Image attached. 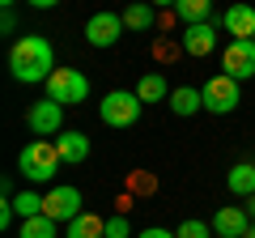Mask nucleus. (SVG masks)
<instances>
[{
    "mask_svg": "<svg viewBox=\"0 0 255 238\" xmlns=\"http://www.w3.org/2000/svg\"><path fill=\"white\" fill-rule=\"evenodd\" d=\"M34 9H51V4H60V0H30Z\"/></svg>",
    "mask_w": 255,
    "mask_h": 238,
    "instance_id": "obj_27",
    "label": "nucleus"
},
{
    "mask_svg": "<svg viewBox=\"0 0 255 238\" xmlns=\"http://www.w3.org/2000/svg\"><path fill=\"white\" fill-rule=\"evenodd\" d=\"M247 230H251V217H247V209H234V204H226V209L213 217V234H217V238H247Z\"/></svg>",
    "mask_w": 255,
    "mask_h": 238,
    "instance_id": "obj_10",
    "label": "nucleus"
},
{
    "mask_svg": "<svg viewBox=\"0 0 255 238\" xmlns=\"http://www.w3.org/2000/svg\"><path fill=\"white\" fill-rule=\"evenodd\" d=\"M230 192L234 196H255V166L251 162H238L230 170Z\"/></svg>",
    "mask_w": 255,
    "mask_h": 238,
    "instance_id": "obj_17",
    "label": "nucleus"
},
{
    "mask_svg": "<svg viewBox=\"0 0 255 238\" xmlns=\"http://www.w3.org/2000/svg\"><path fill=\"white\" fill-rule=\"evenodd\" d=\"M204 111H213V115H230V111L238 107V81L230 73H217L204 81Z\"/></svg>",
    "mask_w": 255,
    "mask_h": 238,
    "instance_id": "obj_5",
    "label": "nucleus"
},
{
    "mask_svg": "<svg viewBox=\"0 0 255 238\" xmlns=\"http://www.w3.org/2000/svg\"><path fill=\"white\" fill-rule=\"evenodd\" d=\"M136 98H140V102H162V98H170L166 77H162V73H145V77H140V85H136Z\"/></svg>",
    "mask_w": 255,
    "mask_h": 238,
    "instance_id": "obj_16",
    "label": "nucleus"
},
{
    "mask_svg": "<svg viewBox=\"0 0 255 238\" xmlns=\"http://www.w3.org/2000/svg\"><path fill=\"white\" fill-rule=\"evenodd\" d=\"M209 4H213V0H179L174 13H179L187 26H196V21H209Z\"/></svg>",
    "mask_w": 255,
    "mask_h": 238,
    "instance_id": "obj_19",
    "label": "nucleus"
},
{
    "mask_svg": "<svg viewBox=\"0 0 255 238\" xmlns=\"http://www.w3.org/2000/svg\"><path fill=\"white\" fill-rule=\"evenodd\" d=\"M98 111H102V123H107V128H132L140 119V111H145V102H140L136 94H128V90H111L107 98L98 102Z\"/></svg>",
    "mask_w": 255,
    "mask_h": 238,
    "instance_id": "obj_4",
    "label": "nucleus"
},
{
    "mask_svg": "<svg viewBox=\"0 0 255 238\" xmlns=\"http://www.w3.org/2000/svg\"><path fill=\"white\" fill-rule=\"evenodd\" d=\"M43 213H47V217H51V221H73V217H81V192H77V187H68V183H64V187H51V192H47L43 196Z\"/></svg>",
    "mask_w": 255,
    "mask_h": 238,
    "instance_id": "obj_7",
    "label": "nucleus"
},
{
    "mask_svg": "<svg viewBox=\"0 0 255 238\" xmlns=\"http://www.w3.org/2000/svg\"><path fill=\"white\" fill-rule=\"evenodd\" d=\"M64 238H107V221L98 213H81V217L68 221V234Z\"/></svg>",
    "mask_w": 255,
    "mask_h": 238,
    "instance_id": "obj_14",
    "label": "nucleus"
},
{
    "mask_svg": "<svg viewBox=\"0 0 255 238\" xmlns=\"http://www.w3.org/2000/svg\"><path fill=\"white\" fill-rule=\"evenodd\" d=\"M55 166H60V149H55V140H30V145L17 153V170L26 174L30 183H47V179L55 174Z\"/></svg>",
    "mask_w": 255,
    "mask_h": 238,
    "instance_id": "obj_2",
    "label": "nucleus"
},
{
    "mask_svg": "<svg viewBox=\"0 0 255 238\" xmlns=\"http://www.w3.org/2000/svg\"><path fill=\"white\" fill-rule=\"evenodd\" d=\"M124 26L128 30H149V26H153V4H128Z\"/></svg>",
    "mask_w": 255,
    "mask_h": 238,
    "instance_id": "obj_20",
    "label": "nucleus"
},
{
    "mask_svg": "<svg viewBox=\"0 0 255 238\" xmlns=\"http://www.w3.org/2000/svg\"><path fill=\"white\" fill-rule=\"evenodd\" d=\"M13 217H17V209H13V200H4V204H0V230H9Z\"/></svg>",
    "mask_w": 255,
    "mask_h": 238,
    "instance_id": "obj_24",
    "label": "nucleus"
},
{
    "mask_svg": "<svg viewBox=\"0 0 255 238\" xmlns=\"http://www.w3.org/2000/svg\"><path fill=\"white\" fill-rule=\"evenodd\" d=\"M0 30H4V34H13V30H17V17H13V9H4V17H0Z\"/></svg>",
    "mask_w": 255,
    "mask_h": 238,
    "instance_id": "obj_25",
    "label": "nucleus"
},
{
    "mask_svg": "<svg viewBox=\"0 0 255 238\" xmlns=\"http://www.w3.org/2000/svg\"><path fill=\"white\" fill-rule=\"evenodd\" d=\"M55 149H60V162L77 166V162L90 157V136H85V132H60V136H55Z\"/></svg>",
    "mask_w": 255,
    "mask_h": 238,
    "instance_id": "obj_13",
    "label": "nucleus"
},
{
    "mask_svg": "<svg viewBox=\"0 0 255 238\" xmlns=\"http://www.w3.org/2000/svg\"><path fill=\"white\" fill-rule=\"evenodd\" d=\"M9 73H13V81H21V85L47 81V77L55 73V51H51V43H47L43 34L17 38L13 51H9Z\"/></svg>",
    "mask_w": 255,
    "mask_h": 238,
    "instance_id": "obj_1",
    "label": "nucleus"
},
{
    "mask_svg": "<svg viewBox=\"0 0 255 238\" xmlns=\"http://www.w3.org/2000/svg\"><path fill=\"white\" fill-rule=\"evenodd\" d=\"M251 43H255V34H251Z\"/></svg>",
    "mask_w": 255,
    "mask_h": 238,
    "instance_id": "obj_32",
    "label": "nucleus"
},
{
    "mask_svg": "<svg viewBox=\"0 0 255 238\" xmlns=\"http://www.w3.org/2000/svg\"><path fill=\"white\" fill-rule=\"evenodd\" d=\"M213 47H217V30H213V21H196V26L183 30V51H187V55H209Z\"/></svg>",
    "mask_w": 255,
    "mask_h": 238,
    "instance_id": "obj_11",
    "label": "nucleus"
},
{
    "mask_svg": "<svg viewBox=\"0 0 255 238\" xmlns=\"http://www.w3.org/2000/svg\"><path fill=\"white\" fill-rule=\"evenodd\" d=\"M221 26H226L230 38H251L255 34V9L251 4H230L226 17H221Z\"/></svg>",
    "mask_w": 255,
    "mask_h": 238,
    "instance_id": "obj_12",
    "label": "nucleus"
},
{
    "mask_svg": "<svg viewBox=\"0 0 255 238\" xmlns=\"http://www.w3.org/2000/svg\"><path fill=\"white\" fill-rule=\"evenodd\" d=\"M43 85H47V98L60 102V107H77V102L90 98V81H85V73H77V68H55Z\"/></svg>",
    "mask_w": 255,
    "mask_h": 238,
    "instance_id": "obj_3",
    "label": "nucleus"
},
{
    "mask_svg": "<svg viewBox=\"0 0 255 238\" xmlns=\"http://www.w3.org/2000/svg\"><path fill=\"white\" fill-rule=\"evenodd\" d=\"M136 238H179V234H170V230H157V226H153V230H140Z\"/></svg>",
    "mask_w": 255,
    "mask_h": 238,
    "instance_id": "obj_26",
    "label": "nucleus"
},
{
    "mask_svg": "<svg viewBox=\"0 0 255 238\" xmlns=\"http://www.w3.org/2000/svg\"><path fill=\"white\" fill-rule=\"evenodd\" d=\"M247 238H255V221H251V230H247Z\"/></svg>",
    "mask_w": 255,
    "mask_h": 238,
    "instance_id": "obj_30",
    "label": "nucleus"
},
{
    "mask_svg": "<svg viewBox=\"0 0 255 238\" xmlns=\"http://www.w3.org/2000/svg\"><path fill=\"white\" fill-rule=\"evenodd\" d=\"M247 217L255 221V196H247Z\"/></svg>",
    "mask_w": 255,
    "mask_h": 238,
    "instance_id": "obj_28",
    "label": "nucleus"
},
{
    "mask_svg": "<svg viewBox=\"0 0 255 238\" xmlns=\"http://www.w3.org/2000/svg\"><path fill=\"white\" fill-rule=\"evenodd\" d=\"M55 230H60V221H51L47 213H38V217L21 221V234L17 238H55Z\"/></svg>",
    "mask_w": 255,
    "mask_h": 238,
    "instance_id": "obj_18",
    "label": "nucleus"
},
{
    "mask_svg": "<svg viewBox=\"0 0 255 238\" xmlns=\"http://www.w3.org/2000/svg\"><path fill=\"white\" fill-rule=\"evenodd\" d=\"M107 238H132V226H128V217H111V221H107Z\"/></svg>",
    "mask_w": 255,
    "mask_h": 238,
    "instance_id": "obj_23",
    "label": "nucleus"
},
{
    "mask_svg": "<svg viewBox=\"0 0 255 238\" xmlns=\"http://www.w3.org/2000/svg\"><path fill=\"white\" fill-rule=\"evenodd\" d=\"M0 4H4V9H9V4H13V0H0Z\"/></svg>",
    "mask_w": 255,
    "mask_h": 238,
    "instance_id": "obj_31",
    "label": "nucleus"
},
{
    "mask_svg": "<svg viewBox=\"0 0 255 238\" xmlns=\"http://www.w3.org/2000/svg\"><path fill=\"white\" fill-rule=\"evenodd\" d=\"M153 4H162V9H166V4H179V0H153Z\"/></svg>",
    "mask_w": 255,
    "mask_h": 238,
    "instance_id": "obj_29",
    "label": "nucleus"
},
{
    "mask_svg": "<svg viewBox=\"0 0 255 238\" xmlns=\"http://www.w3.org/2000/svg\"><path fill=\"white\" fill-rule=\"evenodd\" d=\"M221 68H226L234 81L255 77V43H251V38H230L226 55H221Z\"/></svg>",
    "mask_w": 255,
    "mask_h": 238,
    "instance_id": "obj_8",
    "label": "nucleus"
},
{
    "mask_svg": "<svg viewBox=\"0 0 255 238\" xmlns=\"http://www.w3.org/2000/svg\"><path fill=\"white\" fill-rule=\"evenodd\" d=\"M13 209H17V217H21V221H26V217H38V213H43V196L21 192V196H13Z\"/></svg>",
    "mask_w": 255,
    "mask_h": 238,
    "instance_id": "obj_21",
    "label": "nucleus"
},
{
    "mask_svg": "<svg viewBox=\"0 0 255 238\" xmlns=\"http://www.w3.org/2000/svg\"><path fill=\"white\" fill-rule=\"evenodd\" d=\"M174 234H179V238H209L213 234V221H196V217H191V221H183Z\"/></svg>",
    "mask_w": 255,
    "mask_h": 238,
    "instance_id": "obj_22",
    "label": "nucleus"
},
{
    "mask_svg": "<svg viewBox=\"0 0 255 238\" xmlns=\"http://www.w3.org/2000/svg\"><path fill=\"white\" fill-rule=\"evenodd\" d=\"M200 107H204V94L200 90H191V85L170 90V111H174V115H196Z\"/></svg>",
    "mask_w": 255,
    "mask_h": 238,
    "instance_id": "obj_15",
    "label": "nucleus"
},
{
    "mask_svg": "<svg viewBox=\"0 0 255 238\" xmlns=\"http://www.w3.org/2000/svg\"><path fill=\"white\" fill-rule=\"evenodd\" d=\"M124 30H128L124 13H94V17L85 21V43L90 47H115Z\"/></svg>",
    "mask_w": 255,
    "mask_h": 238,
    "instance_id": "obj_9",
    "label": "nucleus"
},
{
    "mask_svg": "<svg viewBox=\"0 0 255 238\" xmlns=\"http://www.w3.org/2000/svg\"><path fill=\"white\" fill-rule=\"evenodd\" d=\"M60 123H64V107L51 102V98L34 102V107L26 111V128L34 132L38 140H43V136H60Z\"/></svg>",
    "mask_w": 255,
    "mask_h": 238,
    "instance_id": "obj_6",
    "label": "nucleus"
}]
</instances>
